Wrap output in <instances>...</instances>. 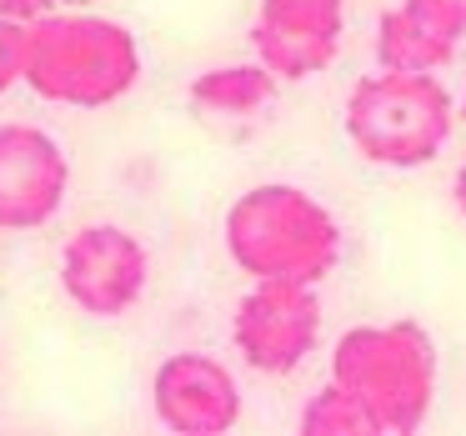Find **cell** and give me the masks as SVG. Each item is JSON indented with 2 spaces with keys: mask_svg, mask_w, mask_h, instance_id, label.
<instances>
[{
  "mask_svg": "<svg viewBox=\"0 0 466 436\" xmlns=\"http://www.w3.org/2000/svg\"><path fill=\"white\" fill-rule=\"evenodd\" d=\"M301 431L306 436H371L376 426H371V416L361 411V401H356L346 386L326 381L321 391L301 406Z\"/></svg>",
  "mask_w": 466,
  "mask_h": 436,
  "instance_id": "12",
  "label": "cell"
},
{
  "mask_svg": "<svg viewBox=\"0 0 466 436\" xmlns=\"http://www.w3.org/2000/svg\"><path fill=\"white\" fill-rule=\"evenodd\" d=\"M226 256L251 281L316 286L341 261V226L301 186L266 181L241 191L226 211Z\"/></svg>",
  "mask_w": 466,
  "mask_h": 436,
  "instance_id": "2",
  "label": "cell"
},
{
  "mask_svg": "<svg viewBox=\"0 0 466 436\" xmlns=\"http://www.w3.org/2000/svg\"><path fill=\"white\" fill-rule=\"evenodd\" d=\"M151 281V251L141 236L126 226L96 221L66 241L61 251V291L76 311L96 316V321H116L146 296Z\"/></svg>",
  "mask_w": 466,
  "mask_h": 436,
  "instance_id": "5",
  "label": "cell"
},
{
  "mask_svg": "<svg viewBox=\"0 0 466 436\" xmlns=\"http://www.w3.org/2000/svg\"><path fill=\"white\" fill-rule=\"evenodd\" d=\"M331 381L361 401L376 431L411 436L436 396V341L416 321L351 326L331 351Z\"/></svg>",
  "mask_w": 466,
  "mask_h": 436,
  "instance_id": "3",
  "label": "cell"
},
{
  "mask_svg": "<svg viewBox=\"0 0 466 436\" xmlns=\"http://www.w3.org/2000/svg\"><path fill=\"white\" fill-rule=\"evenodd\" d=\"M456 41L461 31L446 15H436L426 0H401L376 25V61L381 71H441L456 56Z\"/></svg>",
  "mask_w": 466,
  "mask_h": 436,
  "instance_id": "10",
  "label": "cell"
},
{
  "mask_svg": "<svg viewBox=\"0 0 466 436\" xmlns=\"http://www.w3.org/2000/svg\"><path fill=\"white\" fill-rule=\"evenodd\" d=\"M461 111H466V106H461Z\"/></svg>",
  "mask_w": 466,
  "mask_h": 436,
  "instance_id": "17",
  "label": "cell"
},
{
  "mask_svg": "<svg viewBox=\"0 0 466 436\" xmlns=\"http://www.w3.org/2000/svg\"><path fill=\"white\" fill-rule=\"evenodd\" d=\"M71 191V161L41 126H0V231H41Z\"/></svg>",
  "mask_w": 466,
  "mask_h": 436,
  "instance_id": "8",
  "label": "cell"
},
{
  "mask_svg": "<svg viewBox=\"0 0 466 436\" xmlns=\"http://www.w3.org/2000/svg\"><path fill=\"white\" fill-rule=\"evenodd\" d=\"M21 51H25V25L0 15V96L21 86Z\"/></svg>",
  "mask_w": 466,
  "mask_h": 436,
  "instance_id": "13",
  "label": "cell"
},
{
  "mask_svg": "<svg viewBox=\"0 0 466 436\" xmlns=\"http://www.w3.org/2000/svg\"><path fill=\"white\" fill-rule=\"evenodd\" d=\"M451 196H456V211L466 216V161L456 166V181H451Z\"/></svg>",
  "mask_w": 466,
  "mask_h": 436,
  "instance_id": "16",
  "label": "cell"
},
{
  "mask_svg": "<svg viewBox=\"0 0 466 436\" xmlns=\"http://www.w3.org/2000/svg\"><path fill=\"white\" fill-rule=\"evenodd\" d=\"M276 101V76L261 61L246 66H211L191 81V106L211 116H251Z\"/></svg>",
  "mask_w": 466,
  "mask_h": 436,
  "instance_id": "11",
  "label": "cell"
},
{
  "mask_svg": "<svg viewBox=\"0 0 466 436\" xmlns=\"http://www.w3.org/2000/svg\"><path fill=\"white\" fill-rule=\"evenodd\" d=\"M341 31L346 0H261L251 46L276 81H311L336 61Z\"/></svg>",
  "mask_w": 466,
  "mask_h": 436,
  "instance_id": "7",
  "label": "cell"
},
{
  "mask_svg": "<svg viewBox=\"0 0 466 436\" xmlns=\"http://www.w3.org/2000/svg\"><path fill=\"white\" fill-rule=\"evenodd\" d=\"M91 0H0V15L5 21H35V15H51V11H81Z\"/></svg>",
  "mask_w": 466,
  "mask_h": 436,
  "instance_id": "14",
  "label": "cell"
},
{
  "mask_svg": "<svg viewBox=\"0 0 466 436\" xmlns=\"http://www.w3.org/2000/svg\"><path fill=\"white\" fill-rule=\"evenodd\" d=\"M426 5H431L436 15H446V21L466 35V0H426Z\"/></svg>",
  "mask_w": 466,
  "mask_h": 436,
  "instance_id": "15",
  "label": "cell"
},
{
  "mask_svg": "<svg viewBox=\"0 0 466 436\" xmlns=\"http://www.w3.org/2000/svg\"><path fill=\"white\" fill-rule=\"evenodd\" d=\"M21 81L51 106L101 111L141 81V46L121 21L86 11H51L25 21Z\"/></svg>",
  "mask_w": 466,
  "mask_h": 436,
  "instance_id": "1",
  "label": "cell"
},
{
  "mask_svg": "<svg viewBox=\"0 0 466 436\" xmlns=\"http://www.w3.org/2000/svg\"><path fill=\"white\" fill-rule=\"evenodd\" d=\"M151 406L166 431L221 436L241 421V386L231 366L206 351H176L151 376Z\"/></svg>",
  "mask_w": 466,
  "mask_h": 436,
  "instance_id": "9",
  "label": "cell"
},
{
  "mask_svg": "<svg viewBox=\"0 0 466 436\" xmlns=\"http://www.w3.org/2000/svg\"><path fill=\"white\" fill-rule=\"evenodd\" d=\"M231 341L246 366L266 376H291L321 341V301L316 286L301 281H256L241 296L231 321Z\"/></svg>",
  "mask_w": 466,
  "mask_h": 436,
  "instance_id": "6",
  "label": "cell"
},
{
  "mask_svg": "<svg viewBox=\"0 0 466 436\" xmlns=\"http://www.w3.org/2000/svg\"><path fill=\"white\" fill-rule=\"evenodd\" d=\"M451 96L431 71H381L356 81L346 101V136L376 166L416 171L436 161L451 136Z\"/></svg>",
  "mask_w": 466,
  "mask_h": 436,
  "instance_id": "4",
  "label": "cell"
}]
</instances>
